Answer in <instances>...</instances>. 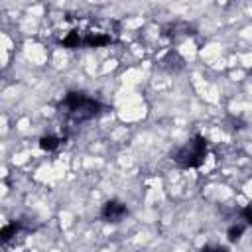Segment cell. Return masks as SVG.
<instances>
[{"mask_svg": "<svg viewBox=\"0 0 252 252\" xmlns=\"http://www.w3.org/2000/svg\"><path fill=\"white\" fill-rule=\"evenodd\" d=\"M63 104H65V112L69 116H73L75 120H89L100 108V104L94 98L85 96L83 93H69L65 96V102Z\"/></svg>", "mask_w": 252, "mask_h": 252, "instance_id": "6da1fadb", "label": "cell"}, {"mask_svg": "<svg viewBox=\"0 0 252 252\" xmlns=\"http://www.w3.org/2000/svg\"><path fill=\"white\" fill-rule=\"evenodd\" d=\"M242 232H244V226H242V224H234V226L228 228V238H230V240H238Z\"/></svg>", "mask_w": 252, "mask_h": 252, "instance_id": "5b68a950", "label": "cell"}, {"mask_svg": "<svg viewBox=\"0 0 252 252\" xmlns=\"http://www.w3.org/2000/svg\"><path fill=\"white\" fill-rule=\"evenodd\" d=\"M205 156H207V144L201 136L189 140L185 146L179 148L177 156H175V161L181 165V167H197L205 161Z\"/></svg>", "mask_w": 252, "mask_h": 252, "instance_id": "7a4b0ae2", "label": "cell"}, {"mask_svg": "<svg viewBox=\"0 0 252 252\" xmlns=\"http://www.w3.org/2000/svg\"><path fill=\"white\" fill-rule=\"evenodd\" d=\"M39 146H41L43 150H47V152H53V150H57V148L61 146V138H57V136H53V134L43 136L41 142H39Z\"/></svg>", "mask_w": 252, "mask_h": 252, "instance_id": "277c9868", "label": "cell"}, {"mask_svg": "<svg viewBox=\"0 0 252 252\" xmlns=\"http://www.w3.org/2000/svg\"><path fill=\"white\" fill-rule=\"evenodd\" d=\"M124 215H126V207H124L122 203H118V201H108V203L102 207V217H104L106 220L116 222V220H120Z\"/></svg>", "mask_w": 252, "mask_h": 252, "instance_id": "3957f363", "label": "cell"}, {"mask_svg": "<svg viewBox=\"0 0 252 252\" xmlns=\"http://www.w3.org/2000/svg\"><path fill=\"white\" fill-rule=\"evenodd\" d=\"M201 252H228V248L220 246V244H207V246H203Z\"/></svg>", "mask_w": 252, "mask_h": 252, "instance_id": "8992f818", "label": "cell"}]
</instances>
